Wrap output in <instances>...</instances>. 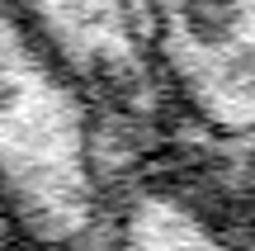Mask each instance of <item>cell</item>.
Here are the masks:
<instances>
[{
    "instance_id": "cell-6",
    "label": "cell",
    "mask_w": 255,
    "mask_h": 251,
    "mask_svg": "<svg viewBox=\"0 0 255 251\" xmlns=\"http://www.w3.org/2000/svg\"><path fill=\"white\" fill-rule=\"evenodd\" d=\"M237 209L246 214L251 233H255V142L246 147V161H241V195H237Z\"/></svg>"
},
{
    "instance_id": "cell-4",
    "label": "cell",
    "mask_w": 255,
    "mask_h": 251,
    "mask_svg": "<svg viewBox=\"0 0 255 251\" xmlns=\"http://www.w3.org/2000/svg\"><path fill=\"white\" fill-rule=\"evenodd\" d=\"M109 251H255L246 214L208 204L189 180L151 176L119 190Z\"/></svg>"
},
{
    "instance_id": "cell-5",
    "label": "cell",
    "mask_w": 255,
    "mask_h": 251,
    "mask_svg": "<svg viewBox=\"0 0 255 251\" xmlns=\"http://www.w3.org/2000/svg\"><path fill=\"white\" fill-rule=\"evenodd\" d=\"M0 251H43L33 242V233L24 228V218L14 214V204H9L5 190H0Z\"/></svg>"
},
{
    "instance_id": "cell-3",
    "label": "cell",
    "mask_w": 255,
    "mask_h": 251,
    "mask_svg": "<svg viewBox=\"0 0 255 251\" xmlns=\"http://www.w3.org/2000/svg\"><path fill=\"white\" fill-rule=\"evenodd\" d=\"M62 62L85 81L109 119H151L161 109L132 0H19Z\"/></svg>"
},
{
    "instance_id": "cell-2",
    "label": "cell",
    "mask_w": 255,
    "mask_h": 251,
    "mask_svg": "<svg viewBox=\"0 0 255 251\" xmlns=\"http://www.w3.org/2000/svg\"><path fill=\"white\" fill-rule=\"evenodd\" d=\"M161 109L213 142H255V0H132Z\"/></svg>"
},
{
    "instance_id": "cell-7",
    "label": "cell",
    "mask_w": 255,
    "mask_h": 251,
    "mask_svg": "<svg viewBox=\"0 0 255 251\" xmlns=\"http://www.w3.org/2000/svg\"><path fill=\"white\" fill-rule=\"evenodd\" d=\"M57 251H109V233L95 237V242H81V247H57Z\"/></svg>"
},
{
    "instance_id": "cell-1",
    "label": "cell",
    "mask_w": 255,
    "mask_h": 251,
    "mask_svg": "<svg viewBox=\"0 0 255 251\" xmlns=\"http://www.w3.org/2000/svg\"><path fill=\"white\" fill-rule=\"evenodd\" d=\"M0 190L43 251L109 233V114L19 0H0Z\"/></svg>"
}]
</instances>
